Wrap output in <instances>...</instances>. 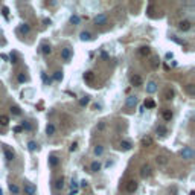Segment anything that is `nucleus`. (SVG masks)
Listing matches in <instances>:
<instances>
[{
  "label": "nucleus",
  "instance_id": "f257e3e1",
  "mask_svg": "<svg viewBox=\"0 0 195 195\" xmlns=\"http://www.w3.org/2000/svg\"><path fill=\"white\" fill-rule=\"evenodd\" d=\"M137 187H139V185H137L136 180H128L125 183V191L128 192V194H134V192L137 191Z\"/></svg>",
  "mask_w": 195,
  "mask_h": 195
},
{
  "label": "nucleus",
  "instance_id": "f03ea898",
  "mask_svg": "<svg viewBox=\"0 0 195 195\" xmlns=\"http://www.w3.org/2000/svg\"><path fill=\"white\" fill-rule=\"evenodd\" d=\"M151 174H152L151 165H148V163L142 165V168H140V177H142V178H148V177H151Z\"/></svg>",
  "mask_w": 195,
  "mask_h": 195
},
{
  "label": "nucleus",
  "instance_id": "7ed1b4c3",
  "mask_svg": "<svg viewBox=\"0 0 195 195\" xmlns=\"http://www.w3.org/2000/svg\"><path fill=\"white\" fill-rule=\"evenodd\" d=\"M180 156L183 157V159H186V160H191L194 157V150H192L191 146H185L183 150L180 151Z\"/></svg>",
  "mask_w": 195,
  "mask_h": 195
},
{
  "label": "nucleus",
  "instance_id": "20e7f679",
  "mask_svg": "<svg viewBox=\"0 0 195 195\" xmlns=\"http://www.w3.org/2000/svg\"><path fill=\"white\" fill-rule=\"evenodd\" d=\"M107 20H108V17H107V14H98L95 18H93V22H95V24H107Z\"/></svg>",
  "mask_w": 195,
  "mask_h": 195
},
{
  "label": "nucleus",
  "instance_id": "39448f33",
  "mask_svg": "<svg viewBox=\"0 0 195 195\" xmlns=\"http://www.w3.org/2000/svg\"><path fill=\"white\" fill-rule=\"evenodd\" d=\"M191 28H192V23L189 22V20H181V22L178 23V29L181 32H187Z\"/></svg>",
  "mask_w": 195,
  "mask_h": 195
},
{
  "label": "nucleus",
  "instance_id": "423d86ee",
  "mask_svg": "<svg viewBox=\"0 0 195 195\" xmlns=\"http://www.w3.org/2000/svg\"><path fill=\"white\" fill-rule=\"evenodd\" d=\"M130 82H131V85H134V87H140L143 84V79H142V76L140 75H133L131 78H130Z\"/></svg>",
  "mask_w": 195,
  "mask_h": 195
},
{
  "label": "nucleus",
  "instance_id": "0eeeda50",
  "mask_svg": "<svg viewBox=\"0 0 195 195\" xmlns=\"http://www.w3.org/2000/svg\"><path fill=\"white\" fill-rule=\"evenodd\" d=\"M35 192H37V187L34 185H31V183L24 185V194L26 195H35Z\"/></svg>",
  "mask_w": 195,
  "mask_h": 195
},
{
  "label": "nucleus",
  "instance_id": "6e6552de",
  "mask_svg": "<svg viewBox=\"0 0 195 195\" xmlns=\"http://www.w3.org/2000/svg\"><path fill=\"white\" fill-rule=\"evenodd\" d=\"M172 111L169 110V108H165V110H162V117H163V120L165 122H171V119H172Z\"/></svg>",
  "mask_w": 195,
  "mask_h": 195
},
{
  "label": "nucleus",
  "instance_id": "1a4fd4ad",
  "mask_svg": "<svg viewBox=\"0 0 195 195\" xmlns=\"http://www.w3.org/2000/svg\"><path fill=\"white\" fill-rule=\"evenodd\" d=\"M82 78H84V81L89 82V84L95 82V73H93V72H85L84 75H82Z\"/></svg>",
  "mask_w": 195,
  "mask_h": 195
},
{
  "label": "nucleus",
  "instance_id": "9d476101",
  "mask_svg": "<svg viewBox=\"0 0 195 195\" xmlns=\"http://www.w3.org/2000/svg\"><path fill=\"white\" fill-rule=\"evenodd\" d=\"M61 58L64 59V61H69V59L72 58V50H70L69 48L61 49Z\"/></svg>",
  "mask_w": 195,
  "mask_h": 195
},
{
  "label": "nucleus",
  "instance_id": "9b49d317",
  "mask_svg": "<svg viewBox=\"0 0 195 195\" xmlns=\"http://www.w3.org/2000/svg\"><path fill=\"white\" fill-rule=\"evenodd\" d=\"M156 90H157V82L156 81H150L146 84V93H156Z\"/></svg>",
  "mask_w": 195,
  "mask_h": 195
},
{
  "label": "nucleus",
  "instance_id": "f8f14e48",
  "mask_svg": "<svg viewBox=\"0 0 195 195\" xmlns=\"http://www.w3.org/2000/svg\"><path fill=\"white\" fill-rule=\"evenodd\" d=\"M136 104H137V98L136 96H128V98H127V102H125L127 108H133Z\"/></svg>",
  "mask_w": 195,
  "mask_h": 195
},
{
  "label": "nucleus",
  "instance_id": "ddd939ff",
  "mask_svg": "<svg viewBox=\"0 0 195 195\" xmlns=\"http://www.w3.org/2000/svg\"><path fill=\"white\" fill-rule=\"evenodd\" d=\"M152 143H154V140H152V137H151V136H145L142 140H140V145L145 146V148H146V146H151Z\"/></svg>",
  "mask_w": 195,
  "mask_h": 195
},
{
  "label": "nucleus",
  "instance_id": "4468645a",
  "mask_svg": "<svg viewBox=\"0 0 195 195\" xmlns=\"http://www.w3.org/2000/svg\"><path fill=\"white\" fill-rule=\"evenodd\" d=\"M119 148L122 151H130L133 148V145H131V142H128V140H122V142L119 143Z\"/></svg>",
  "mask_w": 195,
  "mask_h": 195
},
{
  "label": "nucleus",
  "instance_id": "2eb2a0df",
  "mask_svg": "<svg viewBox=\"0 0 195 195\" xmlns=\"http://www.w3.org/2000/svg\"><path fill=\"white\" fill-rule=\"evenodd\" d=\"M3 152H5V157H6V160H8V162H11V160L14 159V152H12L8 146H3Z\"/></svg>",
  "mask_w": 195,
  "mask_h": 195
},
{
  "label": "nucleus",
  "instance_id": "dca6fc26",
  "mask_svg": "<svg viewBox=\"0 0 195 195\" xmlns=\"http://www.w3.org/2000/svg\"><path fill=\"white\" fill-rule=\"evenodd\" d=\"M156 133L157 134H160V136H168V128L165 125H157V128H156Z\"/></svg>",
  "mask_w": 195,
  "mask_h": 195
},
{
  "label": "nucleus",
  "instance_id": "f3484780",
  "mask_svg": "<svg viewBox=\"0 0 195 195\" xmlns=\"http://www.w3.org/2000/svg\"><path fill=\"white\" fill-rule=\"evenodd\" d=\"M18 31H20V34H23V35H28V34L31 32V26L26 24V23H23V24L18 28Z\"/></svg>",
  "mask_w": 195,
  "mask_h": 195
},
{
  "label": "nucleus",
  "instance_id": "a211bd4d",
  "mask_svg": "<svg viewBox=\"0 0 195 195\" xmlns=\"http://www.w3.org/2000/svg\"><path fill=\"white\" fill-rule=\"evenodd\" d=\"M151 53V49L148 48V46H142V48L139 49V55L140 57H148Z\"/></svg>",
  "mask_w": 195,
  "mask_h": 195
},
{
  "label": "nucleus",
  "instance_id": "6ab92c4d",
  "mask_svg": "<svg viewBox=\"0 0 195 195\" xmlns=\"http://www.w3.org/2000/svg\"><path fill=\"white\" fill-rule=\"evenodd\" d=\"M174 96H175V93H174V90H172V89H166V90H165V95H163V98H165L166 101H171V99H174Z\"/></svg>",
  "mask_w": 195,
  "mask_h": 195
},
{
  "label": "nucleus",
  "instance_id": "aec40b11",
  "mask_svg": "<svg viewBox=\"0 0 195 195\" xmlns=\"http://www.w3.org/2000/svg\"><path fill=\"white\" fill-rule=\"evenodd\" d=\"M53 186H55L57 191H61L63 187H64V178H63V177L57 178V180H55V185H53Z\"/></svg>",
  "mask_w": 195,
  "mask_h": 195
},
{
  "label": "nucleus",
  "instance_id": "412c9836",
  "mask_svg": "<svg viewBox=\"0 0 195 195\" xmlns=\"http://www.w3.org/2000/svg\"><path fill=\"white\" fill-rule=\"evenodd\" d=\"M49 165H50L52 168H57V166L59 165V159H58L57 156H50V157H49Z\"/></svg>",
  "mask_w": 195,
  "mask_h": 195
},
{
  "label": "nucleus",
  "instance_id": "4be33fe9",
  "mask_svg": "<svg viewBox=\"0 0 195 195\" xmlns=\"http://www.w3.org/2000/svg\"><path fill=\"white\" fill-rule=\"evenodd\" d=\"M156 162H157V165H160V166H165V165L168 163V157H166V156H157Z\"/></svg>",
  "mask_w": 195,
  "mask_h": 195
},
{
  "label": "nucleus",
  "instance_id": "5701e85b",
  "mask_svg": "<svg viewBox=\"0 0 195 195\" xmlns=\"http://www.w3.org/2000/svg\"><path fill=\"white\" fill-rule=\"evenodd\" d=\"M159 66H160V58L159 57H152L151 58V67L156 70V69H159Z\"/></svg>",
  "mask_w": 195,
  "mask_h": 195
},
{
  "label": "nucleus",
  "instance_id": "b1692460",
  "mask_svg": "<svg viewBox=\"0 0 195 195\" xmlns=\"http://www.w3.org/2000/svg\"><path fill=\"white\" fill-rule=\"evenodd\" d=\"M185 92L187 93V95L194 96V95H195V85H194V84H187V85L185 87Z\"/></svg>",
  "mask_w": 195,
  "mask_h": 195
},
{
  "label": "nucleus",
  "instance_id": "393cba45",
  "mask_svg": "<svg viewBox=\"0 0 195 195\" xmlns=\"http://www.w3.org/2000/svg\"><path fill=\"white\" fill-rule=\"evenodd\" d=\"M46 134H48V136H53V134H55V125L48 124V127H46Z\"/></svg>",
  "mask_w": 195,
  "mask_h": 195
},
{
  "label": "nucleus",
  "instance_id": "a878e982",
  "mask_svg": "<svg viewBox=\"0 0 195 195\" xmlns=\"http://www.w3.org/2000/svg\"><path fill=\"white\" fill-rule=\"evenodd\" d=\"M41 52H43V55H49V53L52 52L50 46H49L48 43H43V44H41Z\"/></svg>",
  "mask_w": 195,
  "mask_h": 195
},
{
  "label": "nucleus",
  "instance_id": "bb28decb",
  "mask_svg": "<svg viewBox=\"0 0 195 195\" xmlns=\"http://www.w3.org/2000/svg\"><path fill=\"white\" fill-rule=\"evenodd\" d=\"M101 163L99 162H92V165H90V169H92V172H98V171H101Z\"/></svg>",
  "mask_w": 195,
  "mask_h": 195
},
{
  "label": "nucleus",
  "instance_id": "cd10ccee",
  "mask_svg": "<svg viewBox=\"0 0 195 195\" xmlns=\"http://www.w3.org/2000/svg\"><path fill=\"white\" fill-rule=\"evenodd\" d=\"M79 37H81L82 41H89V40H92V34H90V32H87V31H82Z\"/></svg>",
  "mask_w": 195,
  "mask_h": 195
},
{
  "label": "nucleus",
  "instance_id": "c85d7f7f",
  "mask_svg": "<svg viewBox=\"0 0 195 195\" xmlns=\"http://www.w3.org/2000/svg\"><path fill=\"white\" fill-rule=\"evenodd\" d=\"M9 191H11V194L18 195V194H20V187H18L17 185H14V183H11V185H9Z\"/></svg>",
  "mask_w": 195,
  "mask_h": 195
},
{
  "label": "nucleus",
  "instance_id": "c756f323",
  "mask_svg": "<svg viewBox=\"0 0 195 195\" xmlns=\"http://www.w3.org/2000/svg\"><path fill=\"white\" fill-rule=\"evenodd\" d=\"M8 124H9V117L5 116V114H0V125H2V127H6Z\"/></svg>",
  "mask_w": 195,
  "mask_h": 195
},
{
  "label": "nucleus",
  "instance_id": "7c9ffc66",
  "mask_svg": "<svg viewBox=\"0 0 195 195\" xmlns=\"http://www.w3.org/2000/svg\"><path fill=\"white\" fill-rule=\"evenodd\" d=\"M143 105L146 107V108H154V107H156V102H154L152 99H150V98H148V99H145Z\"/></svg>",
  "mask_w": 195,
  "mask_h": 195
},
{
  "label": "nucleus",
  "instance_id": "2f4dec72",
  "mask_svg": "<svg viewBox=\"0 0 195 195\" xmlns=\"http://www.w3.org/2000/svg\"><path fill=\"white\" fill-rule=\"evenodd\" d=\"M89 102H90V96H84V98L79 99V105H81V107L89 105Z\"/></svg>",
  "mask_w": 195,
  "mask_h": 195
},
{
  "label": "nucleus",
  "instance_id": "473e14b6",
  "mask_svg": "<svg viewBox=\"0 0 195 195\" xmlns=\"http://www.w3.org/2000/svg\"><path fill=\"white\" fill-rule=\"evenodd\" d=\"M11 113H12V114H15V116H20V114H22V110H20V107L12 105V107H11Z\"/></svg>",
  "mask_w": 195,
  "mask_h": 195
},
{
  "label": "nucleus",
  "instance_id": "72a5a7b5",
  "mask_svg": "<svg viewBox=\"0 0 195 195\" xmlns=\"http://www.w3.org/2000/svg\"><path fill=\"white\" fill-rule=\"evenodd\" d=\"M95 154H96V156H102V154H104V146L102 145H96L95 146Z\"/></svg>",
  "mask_w": 195,
  "mask_h": 195
},
{
  "label": "nucleus",
  "instance_id": "f704fd0d",
  "mask_svg": "<svg viewBox=\"0 0 195 195\" xmlns=\"http://www.w3.org/2000/svg\"><path fill=\"white\" fill-rule=\"evenodd\" d=\"M17 79H18V82H26V81H28V76H26L24 73H18Z\"/></svg>",
  "mask_w": 195,
  "mask_h": 195
},
{
  "label": "nucleus",
  "instance_id": "c9c22d12",
  "mask_svg": "<svg viewBox=\"0 0 195 195\" xmlns=\"http://www.w3.org/2000/svg\"><path fill=\"white\" fill-rule=\"evenodd\" d=\"M79 22H81V18H79L78 15H72L70 17V23L72 24H79Z\"/></svg>",
  "mask_w": 195,
  "mask_h": 195
},
{
  "label": "nucleus",
  "instance_id": "e433bc0d",
  "mask_svg": "<svg viewBox=\"0 0 195 195\" xmlns=\"http://www.w3.org/2000/svg\"><path fill=\"white\" fill-rule=\"evenodd\" d=\"M28 148H29V151H35L37 148H38V145H37L35 142H34V140H31V142L28 143Z\"/></svg>",
  "mask_w": 195,
  "mask_h": 195
},
{
  "label": "nucleus",
  "instance_id": "4c0bfd02",
  "mask_svg": "<svg viewBox=\"0 0 195 195\" xmlns=\"http://www.w3.org/2000/svg\"><path fill=\"white\" fill-rule=\"evenodd\" d=\"M105 127H107V124H105V122H99V124H98V127H96V131H98V133L104 131V130H105Z\"/></svg>",
  "mask_w": 195,
  "mask_h": 195
},
{
  "label": "nucleus",
  "instance_id": "58836bf2",
  "mask_svg": "<svg viewBox=\"0 0 195 195\" xmlns=\"http://www.w3.org/2000/svg\"><path fill=\"white\" fill-rule=\"evenodd\" d=\"M9 59H11V63H14V64H15V63H18V55H17L15 52H12V53H11V57H9Z\"/></svg>",
  "mask_w": 195,
  "mask_h": 195
},
{
  "label": "nucleus",
  "instance_id": "ea45409f",
  "mask_svg": "<svg viewBox=\"0 0 195 195\" xmlns=\"http://www.w3.org/2000/svg\"><path fill=\"white\" fill-rule=\"evenodd\" d=\"M53 79H55V81H61L63 79V72H55V75H53Z\"/></svg>",
  "mask_w": 195,
  "mask_h": 195
},
{
  "label": "nucleus",
  "instance_id": "a19ab883",
  "mask_svg": "<svg viewBox=\"0 0 195 195\" xmlns=\"http://www.w3.org/2000/svg\"><path fill=\"white\" fill-rule=\"evenodd\" d=\"M41 78H43V81H44V84H48V85H49V84L52 82V79H50V78H48V75H46V73H44V72L41 73Z\"/></svg>",
  "mask_w": 195,
  "mask_h": 195
},
{
  "label": "nucleus",
  "instance_id": "79ce46f5",
  "mask_svg": "<svg viewBox=\"0 0 195 195\" xmlns=\"http://www.w3.org/2000/svg\"><path fill=\"white\" fill-rule=\"evenodd\" d=\"M22 128H23V130H28V131H31V130H32V125H31L29 122H23Z\"/></svg>",
  "mask_w": 195,
  "mask_h": 195
},
{
  "label": "nucleus",
  "instance_id": "37998d69",
  "mask_svg": "<svg viewBox=\"0 0 195 195\" xmlns=\"http://www.w3.org/2000/svg\"><path fill=\"white\" fill-rule=\"evenodd\" d=\"M78 150V142H73L72 145H70V151L73 152V151H76Z\"/></svg>",
  "mask_w": 195,
  "mask_h": 195
},
{
  "label": "nucleus",
  "instance_id": "c03bdc74",
  "mask_svg": "<svg viewBox=\"0 0 195 195\" xmlns=\"http://www.w3.org/2000/svg\"><path fill=\"white\" fill-rule=\"evenodd\" d=\"M8 14H9V9L6 8V6H3V15H5V17H8Z\"/></svg>",
  "mask_w": 195,
  "mask_h": 195
},
{
  "label": "nucleus",
  "instance_id": "a18cd8bd",
  "mask_svg": "<svg viewBox=\"0 0 195 195\" xmlns=\"http://www.w3.org/2000/svg\"><path fill=\"white\" fill-rule=\"evenodd\" d=\"M22 130H23V128H22V127H15V128H14V131H15V133H20V131H22Z\"/></svg>",
  "mask_w": 195,
  "mask_h": 195
},
{
  "label": "nucleus",
  "instance_id": "49530a36",
  "mask_svg": "<svg viewBox=\"0 0 195 195\" xmlns=\"http://www.w3.org/2000/svg\"><path fill=\"white\" fill-rule=\"evenodd\" d=\"M81 186H82V187H87V181H85V180L81 181Z\"/></svg>",
  "mask_w": 195,
  "mask_h": 195
}]
</instances>
